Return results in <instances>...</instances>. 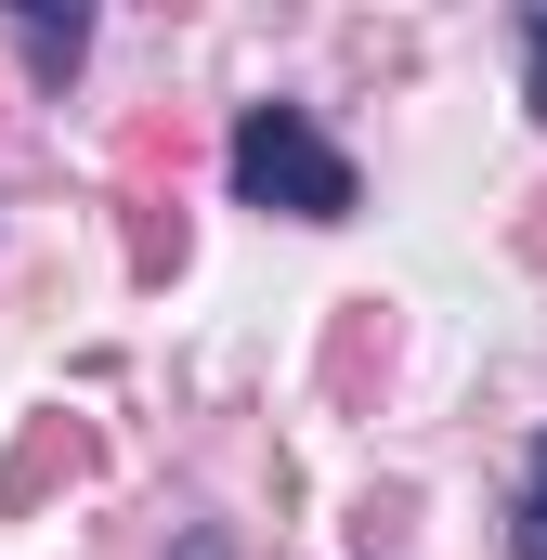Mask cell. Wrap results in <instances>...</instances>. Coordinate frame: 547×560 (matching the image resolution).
Returning <instances> with one entry per match:
<instances>
[{
  "mask_svg": "<svg viewBox=\"0 0 547 560\" xmlns=\"http://www.w3.org/2000/svg\"><path fill=\"white\" fill-rule=\"evenodd\" d=\"M509 560H547V430L522 443V482H509Z\"/></svg>",
  "mask_w": 547,
  "mask_h": 560,
  "instance_id": "7a4b0ae2",
  "label": "cell"
},
{
  "mask_svg": "<svg viewBox=\"0 0 547 560\" xmlns=\"http://www.w3.org/2000/svg\"><path fill=\"white\" fill-rule=\"evenodd\" d=\"M79 52H92L79 13H26V66H39V79H79Z\"/></svg>",
  "mask_w": 547,
  "mask_h": 560,
  "instance_id": "3957f363",
  "label": "cell"
},
{
  "mask_svg": "<svg viewBox=\"0 0 547 560\" xmlns=\"http://www.w3.org/2000/svg\"><path fill=\"white\" fill-rule=\"evenodd\" d=\"M222 170H235V196L274 209V222H352V209H365V170L326 143L313 105H248L235 143H222Z\"/></svg>",
  "mask_w": 547,
  "mask_h": 560,
  "instance_id": "6da1fadb",
  "label": "cell"
},
{
  "mask_svg": "<svg viewBox=\"0 0 547 560\" xmlns=\"http://www.w3.org/2000/svg\"><path fill=\"white\" fill-rule=\"evenodd\" d=\"M522 79H535V131H547V13H522Z\"/></svg>",
  "mask_w": 547,
  "mask_h": 560,
  "instance_id": "277c9868",
  "label": "cell"
},
{
  "mask_svg": "<svg viewBox=\"0 0 547 560\" xmlns=\"http://www.w3.org/2000/svg\"><path fill=\"white\" fill-rule=\"evenodd\" d=\"M183 560H235V548H222V535H183Z\"/></svg>",
  "mask_w": 547,
  "mask_h": 560,
  "instance_id": "5b68a950",
  "label": "cell"
}]
</instances>
